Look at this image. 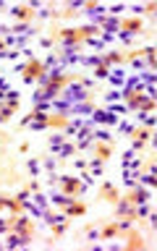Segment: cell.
<instances>
[{
    "label": "cell",
    "instance_id": "cell-1",
    "mask_svg": "<svg viewBox=\"0 0 157 251\" xmlns=\"http://www.w3.org/2000/svg\"><path fill=\"white\" fill-rule=\"evenodd\" d=\"M68 97H84V92H81V89H76V86H73V89L68 92Z\"/></svg>",
    "mask_w": 157,
    "mask_h": 251
}]
</instances>
